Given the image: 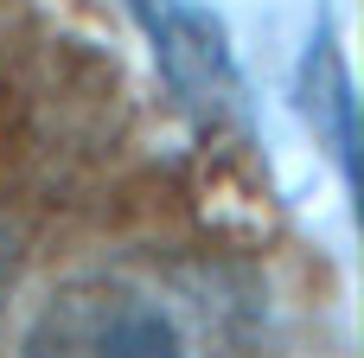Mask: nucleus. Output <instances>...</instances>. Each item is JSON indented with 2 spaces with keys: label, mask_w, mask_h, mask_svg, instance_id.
<instances>
[{
  "label": "nucleus",
  "mask_w": 364,
  "mask_h": 358,
  "mask_svg": "<svg viewBox=\"0 0 364 358\" xmlns=\"http://www.w3.org/2000/svg\"><path fill=\"white\" fill-rule=\"evenodd\" d=\"M269 288L224 250H128L58 282L19 358H262Z\"/></svg>",
  "instance_id": "nucleus-1"
},
{
  "label": "nucleus",
  "mask_w": 364,
  "mask_h": 358,
  "mask_svg": "<svg viewBox=\"0 0 364 358\" xmlns=\"http://www.w3.org/2000/svg\"><path fill=\"white\" fill-rule=\"evenodd\" d=\"M6 288H13V237L0 231V307H6Z\"/></svg>",
  "instance_id": "nucleus-2"
}]
</instances>
